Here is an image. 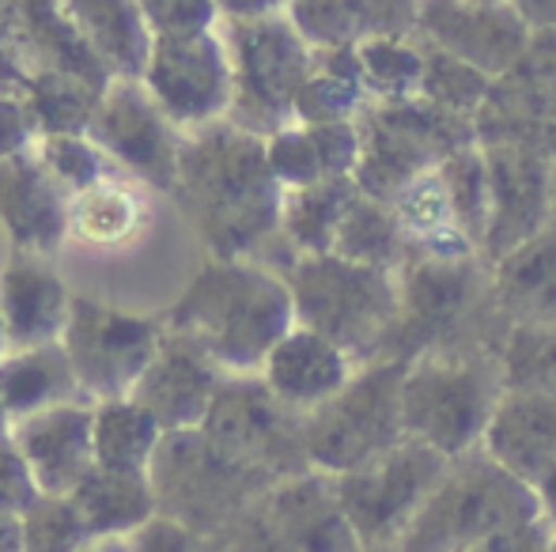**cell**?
Here are the masks:
<instances>
[{"mask_svg":"<svg viewBox=\"0 0 556 552\" xmlns=\"http://www.w3.org/2000/svg\"><path fill=\"white\" fill-rule=\"evenodd\" d=\"M137 201L114 182H99L91 190L76 193L68 205V231H76L88 243H117L137 228Z\"/></svg>","mask_w":556,"mask_h":552,"instance_id":"cell-40","label":"cell"},{"mask_svg":"<svg viewBox=\"0 0 556 552\" xmlns=\"http://www.w3.org/2000/svg\"><path fill=\"white\" fill-rule=\"evenodd\" d=\"M42 496L38 477L15 439H0V511L8 515H27L35 500Z\"/></svg>","mask_w":556,"mask_h":552,"instance_id":"cell-46","label":"cell"},{"mask_svg":"<svg viewBox=\"0 0 556 552\" xmlns=\"http://www.w3.org/2000/svg\"><path fill=\"white\" fill-rule=\"evenodd\" d=\"M0 552H27V545H23V515L0 511Z\"/></svg>","mask_w":556,"mask_h":552,"instance_id":"cell-51","label":"cell"},{"mask_svg":"<svg viewBox=\"0 0 556 552\" xmlns=\"http://www.w3.org/2000/svg\"><path fill=\"white\" fill-rule=\"evenodd\" d=\"M371 95L364 84L356 46H337V50H315V65L295 103V121L318 126V121H356L367 111Z\"/></svg>","mask_w":556,"mask_h":552,"instance_id":"cell-31","label":"cell"},{"mask_svg":"<svg viewBox=\"0 0 556 552\" xmlns=\"http://www.w3.org/2000/svg\"><path fill=\"white\" fill-rule=\"evenodd\" d=\"M175 197L213 258H250L277 273L292 269L288 258H300L280 235L285 185L269 167L265 137L227 118L193 129L178 152Z\"/></svg>","mask_w":556,"mask_h":552,"instance_id":"cell-1","label":"cell"},{"mask_svg":"<svg viewBox=\"0 0 556 552\" xmlns=\"http://www.w3.org/2000/svg\"><path fill=\"white\" fill-rule=\"evenodd\" d=\"M163 424L137 398H114L96 406V465L117 473H148L163 442Z\"/></svg>","mask_w":556,"mask_h":552,"instance_id":"cell-35","label":"cell"},{"mask_svg":"<svg viewBox=\"0 0 556 552\" xmlns=\"http://www.w3.org/2000/svg\"><path fill=\"white\" fill-rule=\"evenodd\" d=\"M201 432L235 462L273 480L315 470L307 454V416L285 406L262 375H227Z\"/></svg>","mask_w":556,"mask_h":552,"instance_id":"cell-12","label":"cell"},{"mask_svg":"<svg viewBox=\"0 0 556 552\" xmlns=\"http://www.w3.org/2000/svg\"><path fill=\"white\" fill-rule=\"evenodd\" d=\"M265 152H269V167L277 175V182L285 185V193L326 182V163L323 152H318V140L303 121H295V126L280 129L277 137L265 140Z\"/></svg>","mask_w":556,"mask_h":552,"instance_id":"cell-42","label":"cell"},{"mask_svg":"<svg viewBox=\"0 0 556 552\" xmlns=\"http://www.w3.org/2000/svg\"><path fill=\"white\" fill-rule=\"evenodd\" d=\"M451 462L454 458L405 435L382 458L341 473L337 492H341L352 530L359 534V545H397L443 480V473L451 470Z\"/></svg>","mask_w":556,"mask_h":552,"instance_id":"cell-13","label":"cell"},{"mask_svg":"<svg viewBox=\"0 0 556 552\" xmlns=\"http://www.w3.org/2000/svg\"><path fill=\"white\" fill-rule=\"evenodd\" d=\"M42 163L53 178L61 182L65 193H84L91 185H99L106 178V163H103V147L88 144L80 133H61V137H46L42 144Z\"/></svg>","mask_w":556,"mask_h":552,"instance_id":"cell-43","label":"cell"},{"mask_svg":"<svg viewBox=\"0 0 556 552\" xmlns=\"http://www.w3.org/2000/svg\"><path fill=\"white\" fill-rule=\"evenodd\" d=\"M481 447L507 473L538 485L556 465V398L538 390H507Z\"/></svg>","mask_w":556,"mask_h":552,"instance_id":"cell-25","label":"cell"},{"mask_svg":"<svg viewBox=\"0 0 556 552\" xmlns=\"http://www.w3.org/2000/svg\"><path fill=\"white\" fill-rule=\"evenodd\" d=\"M88 541V523H84L73 496L42 492L35 508L23 515V545H27V552H80Z\"/></svg>","mask_w":556,"mask_h":552,"instance_id":"cell-41","label":"cell"},{"mask_svg":"<svg viewBox=\"0 0 556 552\" xmlns=\"http://www.w3.org/2000/svg\"><path fill=\"white\" fill-rule=\"evenodd\" d=\"M35 129L38 121L27 103H15V99L0 95V159H12V155L27 152V140Z\"/></svg>","mask_w":556,"mask_h":552,"instance_id":"cell-48","label":"cell"},{"mask_svg":"<svg viewBox=\"0 0 556 552\" xmlns=\"http://www.w3.org/2000/svg\"><path fill=\"white\" fill-rule=\"evenodd\" d=\"M167 325L125 314L91 299H73V314L61 333L88 401L129 398L163 345Z\"/></svg>","mask_w":556,"mask_h":552,"instance_id":"cell-14","label":"cell"},{"mask_svg":"<svg viewBox=\"0 0 556 552\" xmlns=\"http://www.w3.org/2000/svg\"><path fill=\"white\" fill-rule=\"evenodd\" d=\"M144 88L175 126H213L224 121L235 99L231 53L220 30L198 35H155L144 68Z\"/></svg>","mask_w":556,"mask_h":552,"instance_id":"cell-15","label":"cell"},{"mask_svg":"<svg viewBox=\"0 0 556 552\" xmlns=\"http://www.w3.org/2000/svg\"><path fill=\"white\" fill-rule=\"evenodd\" d=\"M88 133L148 185L175 193L182 140L175 137V121L160 111L152 91L140 88V80H122L103 91Z\"/></svg>","mask_w":556,"mask_h":552,"instance_id":"cell-17","label":"cell"},{"mask_svg":"<svg viewBox=\"0 0 556 552\" xmlns=\"http://www.w3.org/2000/svg\"><path fill=\"white\" fill-rule=\"evenodd\" d=\"M140 8L155 35H198L220 20L216 0H140Z\"/></svg>","mask_w":556,"mask_h":552,"instance_id":"cell-45","label":"cell"},{"mask_svg":"<svg viewBox=\"0 0 556 552\" xmlns=\"http://www.w3.org/2000/svg\"><path fill=\"white\" fill-rule=\"evenodd\" d=\"M68 496L80 508L91 538H132L152 518H160V500L148 473H117L96 465Z\"/></svg>","mask_w":556,"mask_h":552,"instance_id":"cell-30","label":"cell"},{"mask_svg":"<svg viewBox=\"0 0 556 552\" xmlns=\"http://www.w3.org/2000/svg\"><path fill=\"white\" fill-rule=\"evenodd\" d=\"M553 223H556V159H553Z\"/></svg>","mask_w":556,"mask_h":552,"instance_id":"cell-57","label":"cell"},{"mask_svg":"<svg viewBox=\"0 0 556 552\" xmlns=\"http://www.w3.org/2000/svg\"><path fill=\"white\" fill-rule=\"evenodd\" d=\"M132 549L137 552H235L224 534H198L190 526L175 523V518H152L144 530L132 534Z\"/></svg>","mask_w":556,"mask_h":552,"instance_id":"cell-44","label":"cell"},{"mask_svg":"<svg viewBox=\"0 0 556 552\" xmlns=\"http://www.w3.org/2000/svg\"><path fill=\"white\" fill-rule=\"evenodd\" d=\"M420 38V35H417ZM425 42V38H420ZM492 80L481 73V68L466 65L462 57L440 50V46L425 42V80H420V99L443 106L451 114H462V118H477V111L489 99Z\"/></svg>","mask_w":556,"mask_h":552,"instance_id":"cell-38","label":"cell"},{"mask_svg":"<svg viewBox=\"0 0 556 552\" xmlns=\"http://www.w3.org/2000/svg\"><path fill=\"white\" fill-rule=\"evenodd\" d=\"M359 552H397V545H364Z\"/></svg>","mask_w":556,"mask_h":552,"instance_id":"cell-56","label":"cell"},{"mask_svg":"<svg viewBox=\"0 0 556 552\" xmlns=\"http://www.w3.org/2000/svg\"><path fill=\"white\" fill-rule=\"evenodd\" d=\"M0 398L12 420H23L65 401H88V394L76 378L65 345L53 341V345L15 348L0 360Z\"/></svg>","mask_w":556,"mask_h":552,"instance_id":"cell-29","label":"cell"},{"mask_svg":"<svg viewBox=\"0 0 556 552\" xmlns=\"http://www.w3.org/2000/svg\"><path fill=\"white\" fill-rule=\"evenodd\" d=\"M492 292L507 325H556V223L492 266Z\"/></svg>","mask_w":556,"mask_h":552,"instance_id":"cell-27","label":"cell"},{"mask_svg":"<svg viewBox=\"0 0 556 552\" xmlns=\"http://www.w3.org/2000/svg\"><path fill=\"white\" fill-rule=\"evenodd\" d=\"M473 126L477 144H530L556 155V30H534L530 50L492 80Z\"/></svg>","mask_w":556,"mask_h":552,"instance_id":"cell-16","label":"cell"},{"mask_svg":"<svg viewBox=\"0 0 556 552\" xmlns=\"http://www.w3.org/2000/svg\"><path fill=\"white\" fill-rule=\"evenodd\" d=\"M553 534H556V526L549 518H534V523L511 526V530L481 541V545L469 549V552H549Z\"/></svg>","mask_w":556,"mask_h":552,"instance_id":"cell-47","label":"cell"},{"mask_svg":"<svg viewBox=\"0 0 556 552\" xmlns=\"http://www.w3.org/2000/svg\"><path fill=\"white\" fill-rule=\"evenodd\" d=\"M443 190L454 205V216L466 228V235L481 251L484 231H489V213H492V190H489V159H484L481 144H466L454 155H446L440 163Z\"/></svg>","mask_w":556,"mask_h":552,"instance_id":"cell-37","label":"cell"},{"mask_svg":"<svg viewBox=\"0 0 556 552\" xmlns=\"http://www.w3.org/2000/svg\"><path fill=\"white\" fill-rule=\"evenodd\" d=\"M534 492H538V503H542V518H549V523L556 526V465L545 473L542 480H538Z\"/></svg>","mask_w":556,"mask_h":552,"instance_id":"cell-52","label":"cell"},{"mask_svg":"<svg viewBox=\"0 0 556 552\" xmlns=\"http://www.w3.org/2000/svg\"><path fill=\"white\" fill-rule=\"evenodd\" d=\"M352 178H326V182L303 185V190L285 193V213H280V235L288 239L300 258L311 254H333L337 231L356 197Z\"/></svg>","mask_w":556,"mask_h":552,"instance_id":"cell-33","label":"cell"},{"mask_svg":"<svg viewBox=\"0 0 556 552\" xmlns=\"http://www.w3.org/2000/svg\"><path fill=\"white\" fill-rule=\"evenodd\" d=\"M394 208L405 228V239H409V254H432V258H469V254H481L473 239L466 235V228L458 223V216H454L440 167L432 175L417 178L394 201Z\"/></svg>","mask_w":556,"mask_h":552,"instance_id":"cell-32","label":"cell"},{"mask_svg":"<svg viewBox=\"0 0 556 552\" xmlns=\"http://www.w3.org/2000/svg\"><path fill=\"white\" fill-rule=\"evenodd\" d=\"M511 8L534 30H556V0H511Z\"/></svg>","mask_w":556,"mask_h":552,"instance_id":"cell-50","label":"cell"},{"mask_svg":"<svg viewBox=\"0 0 556 552\" xmlns=\"http://www.w3.org/2000/svg\"><path fill=\"white\" fill-rule=\"evenodd\" d=\"M12 439L35 470L38 488L50 496H68L96 470V406L65 401L23 416L15 420Z\"/></svg>","mask_w":556,"mask_h":552,"instance_id":"cell-21","label":"cell"},{"mask_svg":"<svg viewBox=\"0 0 556 552\" xmlns=\"http://www.w3.org/2000/svg\"><path fill=\"white\" fill-rule=\"evenodd\" d=\"M504 345L469 341L420 352L405 368L402 420L405 435L446 458H462L484 442L504 383Z\"/></svg>","mask_w":556,"mask_h":552,"instance_id":"cell-4","label":"cell"},{"mask_svg":"<svg viewBox=\"0 0 556 552\" xmlns=\"http://www.w3.org/2000/svg\"><path fill=\"white\" fill-rule=\"evenodd\" d=\"M333 254L344 261H356V266L397 273L409 261V239L397 220V208L367 197V193H356L341 220V231H337Z\"/></svg>","mask_w":556,"mask_h":552,"instance_id":"cell-34","label":"cell"},{"mask_svg":"<svg viewBox=\"0 0 556 552\" xmlns=\"http://www.w3.org/2000/svg\"><path fill=\"white\" fill-rule=\"evenodd\" d=\"M68 193L27 152L0 159V216L23 254H53L68 235Z\"/></svg>","mask_w":556,"mask_h":552,"instance_id":"cell-23","label":"cell"},{"mask_svg":"<svg viewBox=\"0 0 556 552\" xmlns=\"http://www.w3.org/2000/svg\"><path fill=\"white\" fill-rule=\"evenodd\" d=\"M4 345H8V325H4V314H0V360H4Z\"/></svg>","mask_w":556,"mask_h":552,"instance_id":"cell-55","label":"cell"},{"mask_svg":"<svg viewBox=\"0 0 556 552\" xmlns=\"http://www.w3.org/2000/svg\"><path fill=\"white\" fill-rule=\"evenodd\" d=\"M405 360H371L352 383L307 416V454L323 473H352L405 439L402 383Z\"/></svg>","mask_w":556,"mask_h":552,"instance_id":"cell-10","label":"cell"},{"mask_svg":"<svg viewBox=\"0 0 556 552\" xmlns=\"http://www.w3.org/2000/svg\"><path fill=\"white\" fill-rule=\"evenodd\" d=\"M500 356L507 390H538L556 398V325H511Z\"/></svg>","mask_w":556,"mask_h":552,"instance_id":"cell-39","label":"cell"},{"mask_svg":"<svg viewBox=\"0 0 556 552\" xmlns=\"http://www.w3.org/2000/svg\"><path fill=\"white\" fill-rule=\"evenodd\" d=\"M359 126V193L394 205L417 178L432 175L435 167L458 147L477 144L473 118H462L428 99H394V103H367L356 118Z\"/></svg>","mask_w":556,"mask_h":552,"instance_id":"cell-7","label":"cell"},{"mask_svg":"<svg viewBox=\"0 0 556 552\" xmlns=\"http://www.w3.org/2000/svg\"><path fill=\"white\" fill-rule=\"evenodd\" d=\"M167 330L205 348L227 375H257L295 330L292 287L262 261L213 258L170 307Z\"/></svg>","mask_w":556,"mask_h":552,"instance_id":"cell-2","label":"cell"},{"mask_svg":"<svg viewBox=\"0 0 556 552\" xmlns=\"http://www.w3.org/2000/svg\"><path fill=\"white\" fill-rule=\"evenodd\" d=\"M80 552H137L129 538H91Z\"/></svg>","mask_w":556,"mask_h":552,"instance_id":"cell-53","label":"cell"},{"mask_svg":"<svg viewBox=\"0 0 556 552\" xmlns=\"http://www.w3.org/2000/svg\"><path fill=\"white\" fill-rule=\"evenodd\" d=\"M76 30L88 50L103 61L106 73L122 80H140L155 46V30L148 27L140 0H65Z\"/></svg>","mask_w":556,"mask_h":552,"instance_id":"cell-28","label":"cell"},{"mask_svg":"<svg viewBox=\"0 0 556 552\" xmlns=\"http://www.w3.org/2000/svg\"><path fill=\"white\" fill-rule=\"evenodd\" d=\"M295 303V325L323 333L337 348L364 363L379 360L402 310L397 273L344 261L337 254H311L285 273Z\"/></svg>","mask_w":556,"mask_h":552,"instance_id":"cell-6","label":"cell"},{"mask_svg":"<svg viewBox=\"0 0 556 552\" xmlns=\"http://www.w3.org/2000/svg\"><path fill=\"white\" fill-rule=\"evenodd\" d=\"M397 287H402V310L379 360L413 363L420 352L469 345V341L504 345L511 330L496 307L492 261H484V254L469 258L409 254V261L397 269Z\"/></svg>","mask_w":556,"mask_h":552,"instance_id":"cell-3","label":"cell"},{"mask_svg":"<svg viewBox=\"0 0 556 552\" xmlns=\"http://www.w3.org/2000/svg\"><path fill=\"white\" fill-rule=\"evenodd\" d=\"M481 4H511V0H481Z\"/></svg>","mask_w":556,"mask_h":552,"instance_id":"cell-58","label":"cell"},{"mask_svg":"<svg viewBox=\"0 0 556 552\" xmlns=\"http://www.w3.org/2000/svg\"><path fill=\"white\" fill-rule=\"evenodd\" d=\"M288 20L315 50H337L371 38H417L420 0H292Z\"/></svg>","mask_w":556,"mask_h":552,"instance_id":"cell-24","label":"cell"},{"mask_svg":"<svg viewBox=\"0 0 556 552\" xmlns=\"http://www.w3.org/2000/svg\"><path fill=\"white\" fill-rule=\"evenodd\" d=\"M359 371V363L352 360L344 348H337L333 341H326L323 333L295 325L285 341L269 352L265 368L257 375L269 383V390L277 394L285 406H292L295 413L311 416L315 409H323L326 401H333L344 386L352 383V375Z\"/></svg>","mask_w":556,"mask_h":552,"instance_id":"cell-22","label":"cell"},{"mask_svg":"<svg viewBox=\"0 0 556 552\" xmlns=\"http://www.w3.org/2000/svg\"><path fill=\"white\" fill-rule=\"evenodd\" d=\"M235 552H359L337 477L307 470L257 496L224 534Z\"/></svg>","mask_w":556,"mask_h":552,"instance_id":"cell-11","label":"cell"},{"mask_svg":"<svg viewBox=\"0 0 556 552\" xmlns=\"http://www.w3.org/2000/svg\"><path fill=\"white\" fill-rule=\"evenodd\" d=\"M542 518L534 485L507 473L484 447L454 458L397 552H469L511 526Z\"/></svg>","mask_w":556,"mask_h":552,"instance_id":"cell-5","label":"cell"},{"mask_svg":"<svg viewBox=\"0 0 556 552\" xmlns=\"http://www.w3.org/2000/svg\"><path fill=\"white\" fill-rule=\"evenodd\" d=\"M549 552H556V534H553V545H549Z\"/></svg>","mask_w":556,"mask_h":552,"instance_id":"cell-59","label":"cell"},{"mask_svg":"<svg viewBox=\"0 0 556 552\" xmlns=\"http://www.w3.org/2000/svg\"><path fill=\"white\" fill-rule=\"evenodd\" d=\"M12 427H15V420H12V413H8L4 398H0V439H12Z\"/></svg>","mask_w":556,"mask_h":552,"instance_id":"cell-54","label":"cell"},{"mask_svg":"<svg viewBox=\"0 0 556 552\" xmlns=\"http://www.w3.org/2000/svg\"><path fill=\"white\" fill-rule=\"evenodd\" d=\"M417 35L481 68L489 80L504 76L534 42V27L511 4L481 0H420Z\"/></svg>","mask_w":556,"mask_h":552,"instance_id":"cell-19","label":"cell"},{"mask_svg":"<svg viewBox=\"0 0 556 552\" xmlns=\"http://www.w3.org/2000/svg\"><path fill=\"white\" fill-rule=\"evenodd\" d=\"M489 159L492 213L481 254L496 266L504 254L553 223V159L530 144H481Z\"/></svg>","mask_w":556,"mask_h":552,"instance_id":"cell-18","label":"cell"},{"mask_svg":"<svg viewBox=\"0 0 556 552\" xmlns=\"http://www.w3.org/2000/svg\"><path fill=\"white\" fill-rule=\"evenodd\" d=\"M160 515L190 526L198 534H227V526L280 480L235 462L227 450L216 447L201 427L167 432L155 450L152 465Z\"/></svg>","mask_w":556,"mask_h":552,"instance_id":"cell-9","label":"cell"},{"mask_svg":"<svg viewBox=\"0 0 556 552\" xmlns=\"http://www.w3.org/2000/svg\"><path fill=\"white\" fill-rule=\"evenodd\" d=\"M227 371L201 345L190 337L167 330L155 360L132 386L129 398H137L148 413L163 424V432H186V427H201L213 409L216 390L224 386Z\"/></svg>","mask_w":556,"mask_h":552,"instance_id":"cell-20","label":"cell"},{"mask_svg":"<svg viewBox=\"0 0 556 552\" xmlns=\"http://www.w3.org/2000/svg\"><path fill=\"white\" fill-rule=\"evenodd\" d=\"M356 50L371 103L420 95V80H425V42L420 38H371Z\"/></svg>","mask_w":556,"mask_h":552,"instance_id":"cell-36","label":"cell"},{"mask_svg":"<svg viewBox=\"0 0 556 552\" xmlns=\"http://www.w3.org/2000/svg\"><path fill=\"white\" fill-rule=\"evenodd\" d=\"M0 314L8 325V345H53L65 333L73 299L61 277L46 261H38V254H20L0 280Z\"/></svg>","mask_w":556,"mask_h":552,"instance_id":"cell-26","label":"cell"},{"mask_svg":"<svg viewBox=\"0 0 556 552\" xmlns=\"http://www.w3.org/2000/svg\"><path fill=\"white\" fill-rule=\"evenodd\" d=\"M220 35L235 73L227 121L265 140L295 126V103L315 65V46L300 35L288 12L227 20Z\"/></svg>","mask_w":556,"mask_h":552,"instance_id":"cell-8","label":"cell"},{"mask_svg":"<svg viewBox=\"0 0 556 552\" xmlns=\"http://www.w3.org/2000/svg\"><path fill=\"white\" fill-rule=\"evenodd\" d=\"M292 0H216L224 20H254V15H273L288 12Z\"/></svg>","mask_w":556,"mask_h":552,"instance_id":"cell-49","label":"cell"}]
</instances>
